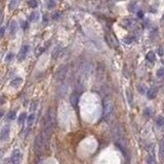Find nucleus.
Listing matches in <instances>:
<instances>
[{
	"label": "nucleus",
	"mask_w": 164,
	"mask_h": 164,
	"mask_svg": "<svg viewBox=\"0 0 164 164\" xmlns=\"http://www.w3.org/2000/svg\"><path fill=\"white\" fill-rule=\"evenodd\" d=\"M114 111V104L111 100H106L104 103V110H103V117L107 119L112 115Z\"/></svg>",
	"instance_id": "obj_2"
},
{
	"label": "nucleus",
	"mask_w": 164,
	"mask_h": 164,
	"mask_svg": "<svg viewBox=\"0 0 164 164\" xmlns=\"http://www.w3.org/2000/svg\"><path fill=\"white\" fill-rule=\"evenodd\" d=\"M156 125L158 127H162L164 125V118L162 116H158L156 119Z\"/></svg>",
	"instance_id": "obj_19"
},
{
	"label": "nucleus",
	"mask_w": 164,
	"mask_h": 164,
	"mask_svg": "<svg viewBox=\"0 0 164 164\" xmlns=\"http://www.w3.org/2000/svg\"><path fill=\"white\" fill-rule=\"evenodd\" d=\"M29 5H30V7L35 8V7H37L38 2H37V0H29Z\"/></svg>",
	"instance_id": "obj_26"
},
{
	"label": "nucleus",
	"mask_w": 164,
	"mask_h": 164,
	"mask_svg": "<svg viewBox=\"0 0 164 164\" xmlns=\"http://www.w3.org/2000/svg\"><path fill=\"white\" fill-rule=\"evenodd\" d=\"M3 115H4V114H3V112H2V111H0V119L3 117Z\"/></svg>",
	"instance_id": "obj_35"
},
{
	"label": "nucleus",
	"mask_w": 164,
	"mask_h": 164,
	"mask_svg": "<svg viewBox=\"0 0 164 164\" xmlns=\"http://www.w3.org/2000/svg\"><path fill=\"white\" fill-rule=\"evenodd\" d=\"M137 17H138L140 19L144 18V12H143L142 10H138V11H137Z\"/></svg>",
	"instance_id": "obj_33"
},
{
	"label": "nucleus",
	"mask_w": 164,
	"mask_h": 164,
	"mask_svg": "<svg viewBox=\"0 0 164 164\" xmlns=\"http://www.w3.org/2000/svg\"><path fill=\"white\" fill-rule=\"evenodd\" d=\"M53 6H54V1L53 0H50V2L48 3V8L51 9V8H53Z\"/></svg>",
	"instance_id": "obj_32"
},
{
	"label": "nucleus",
	"mask_w": 164,
	"mask_h": 164,
	"mask_svg": "<svg viewBox=\"0 0 164 164\" xmlns=\"http://www.w3.org/2000/svg\"><path fill=\"white\" fill-rule=\"evenodd\" d=\"M22 82H23V79H22V78H19V77L14 78V79H12V80L10 81V85L12 87H18L22 84Z\"/></svg>",
	"instance_id": "obj_11"
},
{
	"label": "nucleus",
	"mask_w": 164,
	"mask_h": 164,
	"mask_svg": "<svg viewBox=\"0 0 164 164\" xmlns=\"http://www.w3.org/2000/svg\"><path fill=\"white\" fill-rule=\"evenodd\" d=\"M159 157L160 160H164V137L160 142V146H159Z\"/></svg>",
	"instance_id": "obj_10"
},
{
	"label": "nucleus",
	"mask_w": 164,
	"mask_h": 164,
	"mask_svg": "<svg viewBox=\"0 0 164 164\" xmlns=\"http://www.w3.org/2000/svg\"><path fill=\"white\" fill-rule=\"evenodd\" d=\"M163 110H164V106H163Z\"/></svg>",
	"instance_id": "obj_36"
},
{
	"label": "nucleus",
	"mask_w": 164,
	"mask_h": 164,
	"mask_svg": "<svg viewBox=\"0 0 164 164\" xmlns=\"http://www.w3.org/2000/svg\"><path fill=\"white\" fill-rule=\"evenodd\" d=\"M17 117V112L16 111H10L9 113L7 114V120L11 121V120H14Z\"/></svg>",
	"instance_id": "obj_21"
},
{
	"label": "nucleus",
	"mask_w": 164,
	"mask_h": 164,
	"mask_svg": "<svg viewBox=\"0 0 164 164\" xmlns=\"http://www.w3.org/2000/svg\"><path fill=\"white\" fill-rule=\"evenodd\" d=\"M4 33H5V27H1L0 28V38H2L4 36Z\"/></svg>",
	"instance_id": "obj_30"
},
{
	"label": "nucleus",
	"mask_w": 164,
	"mask_h": 164,
	"mask_svg": "<svg viewBox=\"0 0 164 164\" xmlns=\"http://www.w3.org/2000/svg\"><path fill=\"white\" fill-rule=\"evenodd\" d=\"M29 50H30L29 45H24V46H22V48L19 49V54H18V59H19V62H21V61H24L25 58H27V56H28V53H29Z\"/></svg>",
	"instance_id": "obj_5"
},
{
	"label": "nucleus",
	"mask_w": 164,
	"mask_h": 164,
	"mask_svg": "<svg viewBox=\"0 0 164 164\" xmlns=\"http://www.w3.org/2000/svg\"><path fill=\"white\" fill-rule=\"evenodd\" d=\"M25 120H27V114L26 113H22L19 116V118H18V123L21 125V124H23L25 122Z\"/></svg>",
	"instance_id": "obj_18"
},
{
	"label": "nucleus",
	"mask_w": 164,
	"mask_h": 164,
	"mask_svg": "<svg viewBox=\"0 0 164 164\" xmlns=\"http://www.w3.org/2000/svg\"><path fill=\"white\" fill-rule=\"evenodd\" d=\"M126 98H127V102H128L129 106H132V102H133V97H132L131 90H129V89H127V90H126Z\"/></svg>",
	"instance_id": "obj_13"
},
{
	"label": "nucleus",
	"mask_w": 164,
	"mask_h": 164,
	"mask_svg": "<svg viewBox=\"0 0 164 164\" xmlns=\"http://www.w3.org/2000/svg\"><path fill=\"white\" fill-rule=\"evenodd\" d=\"M9 30H10V34H11V35H14V34L17 33V31H18V25H17V22L12 21V22L10 23Z\"/></svg>",
	"instance_id": "obj_12"
},
{
	"label": "nucleus",
	"mask_w": 164,
	"mask_h": 164,
	"mask_svg": "<svg viewBox=\"0 0 164 164\" xmlns=\"http://www.w3.org/2000/svg\"><path fill=\"white\" fill-rule=\"evenodd\" d=\"M156 76H157V78L164 77V67L159 68V69L157 70V72H156Z\"/></svg>",
	"instance_id": "obj_22"
},
{
	"label": "nucleus",
	"mask_w": 164,
	"mask_h": 164,
	"mask_svg": "<svg viewBox=\"0 0 164 164\" xmlns=\"http://www.w3.org/2000/svg\"><path fill=\"white\" fill-rule=\"evenodd\" d=\"M21 157H22V154H21L19 149H14L11 153V156H10L11 164H19V161H21Z\"/></svg>",
	"instance_id": "obj_4"
},
{
	"label": "nucleus",
	"mask_w": 164,
	"mask_h": 164,
	"mask_svg": "<svg viewBox=\"0 0 164 164\" xmlns=\"http://www.w3.org/2000/svg\"><path fill=\"white\" fill-rule=\"evenodd\" d=\"M61 50H62L61 46H58V47H56V49H54V50H53V52H52V58H57L58 54H59Z\"/></svg>",
	"instance_id": "obj_25"
},
{
	"label": "nucleus",
	"mask_w": 164,
	"mask_h": 164,
	"mask_svg": "<svg viewBox=\"0 0 164 164\" xmlns=\"http://www.w3.org/2000/svg\"><path fill=\"white\" fill-rule=\"evenodd\" d=\"M19 0H11L9 2V9L13 10L14 8H17V6L19 5Z\"/></svg>",
	"instance_id": "obj_20"
},
{
	"label": "nucleus",
	"mask_w": 164,
	"mask_h": 164,
	"mask_svg": "<svg viewBox=\"0 0 164 164\" xmlns=\"http://www.w3.org/2000/svg\"><path fill=\"white\" fill-rule=\"evenodd\" d=\"M45 145H46V141L44 140L43 135H41V133L35 137V141H34V150H35V152L37 154H40L43 151Z\"/></svg>",
	"instance_id": "obj_1"
},
{
	"label": "nucleus",
	"mask_w": 164,
	"mask_h": 164,
	"mask_svg": "<svg viewBox=\"0 0 164 164\" xmlns=\"http://www.w3.org/2000/svg\"><path fill=\"white\" fill-rule=\"evenodd\" d=\"M12 58H13V53H12V52H9V53H8V54L6 56V58H5V61H6V62H10V61H11Z\"/></svg>",
	"instance_id": "obj_29"
},
{
	"label": "nucleus",
	"mask_w": 164,
	"mask_h": 164,
	"mask_svg": "<svg viewBox=\"0 0 164 164\" xmlns=\"http://www.w3.org/2000/svg\"><path fill=\"white\" fill-rule=\"evenodd\" d=\"M38 104H39L38 100L32 101V103H31V105H30V112H35L36 109L38 108Z\"/></svg>",
	"instance_id": "obj_14"
},
{
	"label": "nucleus",
	"mask_w": 164,
	"mask_h": 164,
	"mask_svg": "<svg viewBox=\"0 0 164 164\" xmlns=\"http://www.w3.org/2000/svg\"><path fill=\"white\" fill-rule=\"evenodd\" d=\"M34 121H35V114L32 113V114H30V115L27 117V124H28V126L30 127V126L34 123Z\"/></svg>",
	"instance_id": "obj_17"
},
{
	"label": "nucleus",
	"mask_w": 164,
	"mask_h": 164,
	"mask_svg": "<svg viewBox=\"0 0 164 164\" xmlns=\"http://www.w3.org/2000/svg\"><path fill=\"white\" fill-rule=\"evenodd\" d=\"M135 21L131 19H124L121 21V26L125 29H131L135 26Z\"/></svg>",
	"instance_id": "obj_7"
},
{
	"label": "nucleus",
	"mask_w": 164,
	"mask_h": 164,
	"mask_svg": "<svg viewBox=\"0 0 164 164\" xmlns=\"http://www.w3.org/2000/svg\"><path fill=\"white\" fill-rule=\"evenodd\" d=\"M157 93H158V88L157 87H151L148 91H147V97L149 100H154L156 96H157Z\"/></svg>",
	"instance_id": "obj_9"
},
{
	"label": "nucleus",
	"mask_w": 164,
	"mask_h": 164,
	"mask_svg": "<svg viewBox=\"0 0 164 164\" xmlns=\"http://www.w3.org/2000/svg\"><path fill=\"white\" fill-rule=\"evenodd\" d=\"M23 27H24V29H27V28H28V23H27V22H25V23H24V25H23Z\"/></svg>",
	"instance_id": "obj_34"
},
{
	"label": "nucleus",
	"mask_w": 164,
	"mask_h": 164,
	"mask_svg": "<svg viewBox=\"0 0 164 164\" xmlns=\"http://www.w3.org/2000/svg\"><path fill=\"white\" fill-rule=\"evenodd\" d=\"M137 91L141 93V95H145L146 93V86L143 84H138L137 85Z\"/></svg>",
	"instance_id": "obj_23"
},
{
	"label": "nucleus",
	"mask_w": 164,
	"mask_h": 164,
	"mask_svg": "<svg viewBox=\"0 0 164 164\" xmlns=\"http://www.w3.org/2000/svg\"><path fill=\"white\" fill-rule=\"evenodd\" d=\"M146 59L148 61V62H150V63H154L155 62V53L153 51H149L148 53H147V56H146Z\"/></svg>",
	"instance_id": "obj_16"
},
{
	"label": "nucleus",
	"mask_w": 164,
	"mask_h": 164,
	"mask_svg": "<svg viewBox=\"0 0 164 164\" xmlns=\"http://www.w3.org/2000/svg\"><path fill=\"white\" fill-rule=\"evenodd\" d=\"M157 52H158V54L160 56V57H162L164 54V50H163V47H159L158 50H157Z\"/></svg>",
	"instance_id": "obj_31"
},
{
	"label": "nucleus",
	"mask_w": 164,
	"mask_h": 164,
	"mask_svg": "<svg viewBox=\"0 0 164 164\" xmlns=\"http://www.w3.org/2000/svg\"><path fill=\"white\" fill-rule=\"evenodd\" d=\"M135 8H136V4H135V3H130L129 6H128V9H129V11H131V12L135 11V10H136Z\"/></svg>",
	"instance_id": "obj_27"
},
{
	"label": "nucleus",
	"mask_w": 164,
	"mask_h": 164,
	"mask_svg": "<svg viewBox=\"0 0 164 164\" xmlns=\"http://www.w3.org/2000/svg\"><path fill=\"white\" fill-rule=\"evenodd\" d=\"M9 132H10L9 126L7 125L4 126L2 128V130H1V132H0V141H2V142L6 141L8 138V136H9Z\"/></svg>",
	"instance_id": "obj_6"
},
{
	"label": "nucleus",
	"mask_w": 164,
	"mask_h": 164,
	"mask_svg": "<svg viewBox=\"0 0 164 164\" xmlns=\"http://www.w3.org/2000/svg\"><path fill=\"white\" fill-rule=\"evenodd\" d=\"M132 40H133V38H132V37H130V36H127V37H125V38H124V42H125L126 44H130V43L132 42Z\"/></svg>",
	"instance_id": "obj_28"
},
{
	"label": "nucleus",
	"mask_w": 164,
	"mask_h": 164,
	"mask_svg": "<svg viewBox=\"0 0 164 164\" xmlns=\"http://www.w3.org/2000/svg\"><path fill=\"white\" fill-rule=\"evenodd\" d=\"M67 73H68V67L66 65L59 66L58 69L57 70V72H56V79L58 81H64L66 76H67Z\"/></svg>",
	"instance_id": "obj_3"
},
{
	"label": "nucleus",
	"mask_w": 164,
	"mask_h": 164,
	"mask_svg": "<svg viewBox=\"0 0 164 164\" xmlns=\"http://www.w3.org/2000/svg\"><path fill=\"white\" fill-rule=\"evenodd\" d=\"M39 18H40V14H39L38 11H33L31 13V16H30V21L31 22H37Z\"/></svg>",
	"instance_id": "obj_15"
},
{
	"label": "nucleus",
	"mask_w": 164,
	"mask_h": 164,
	"mask_svg": "<svg viewBox=\"0 0 164 164\" xmlns=\"http://www.w3.org/2000/svg\"><path fill=\"white\" fill-rule=\"evenodd\" d=\"M144 116L147 117V118L151 117L152 116V109L151 108H146L145 110H144Z\"/></svg>",
	"instance_id": "obj_24"
},
{
	"label": "nucleus",
	"mask_w": 164,
	"mask_h": 164,
	"mask_svg": "<svg viewBox=\"0 0 164 164\" xmlns=\"http://www.w3.org/2000/svg\"><path fill=\"white\" fill-rule=\"evenodd\" d=\"M70 103L73 107H76L79 103V93L78 92H73L71 96H70Z\"/></svg>",
	"instance_id": "obj_8"
}]
</instances>
